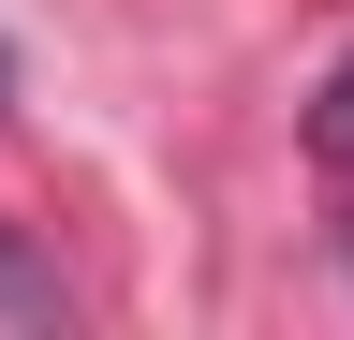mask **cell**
<instances>
[{
    "label": "cell",
    "instance_id": "2",
    "mask_svg": "<svg viewBox=\"0 0 354 340\" xmlns=\"http://www.w3.org/2000/svg\"><path fill=\"white\" fill-rule=\"evenodd\" d=\"M0 89H15V60H0Z\"/></svg>",
    "mask_w": 354,
    "mask_h": 340
},
{
    "label": "cell",
    "instance_id": "1",
    "mask_svg": "<svg viewBox=\"0 0 354 340\" xmlns=\"http://www.w3.org/2000/svg\"><path fill=\"white\" fill-rule=\"evenodd\" d=\"M325 148H339V163H354V74H339V104H325Z\"/></svg>",
    "mask_w": 354,
    "mask_h": 340
}]
</instances>
